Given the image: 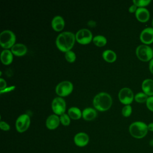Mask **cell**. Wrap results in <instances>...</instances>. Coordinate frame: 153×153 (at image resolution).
Masks as SVG:
<instances>
[{
  "label": "cell",
  "mask_w": 153,
  "mask_h": 153,
  "mask_svg": "<svg viewBox=\"0 0 153 153\" xmlns=\"http://www.w3.org/2000/svg\"><path fill=\"white\" fill-rule=\"evenodd\" d=\"M93 103L97 109L101 111H106L111 106L112 97L106 92H100L94 97Z\"/></svg>",
  "instance_id": "cell-2"
},
{
  "label": "cell",
  "mask_w": 153,
  "mask_h": 153,
  "mask_svg": "<svg viewBox=\"0 0 153 153\" xmlns=\"http://www.w3.org/2000/svg\"><path fill=\"white\" fill-rule=\"evenodd\" d=\"M137 7L136 5H134V4H133V5H131L129 7L128 11H129V12H130V13H134V12H136V11L137 10Z\"/></svg>",
  "instance_id": "cell-31"
},
{
  "label": "cell",
  "mask_w": 153,
  "mask_h": 153,
  "mask_svg": "<svg viewBox=\"0 0 153 153\" xmlns=\"http://www.w3.org/2000/svg\"><path fill=\"white\" fill-rule=\"evenodd\" d=\"M93 41L97 46H103L106 44V38L100 35H96L93 38Z\"/></svg>",
  "instance_id": "cell-22"
},
{
  "label": "cell",
  "mask_w": 153,
  "mask_h": 153,
  "mask_svg": "<svg viewBox=\"0 0 153 153\" xmlns=\"http://www.w3.org/2000/svg\"><path fill=\"white\" fill-rule=\"evenodd\" d=\"M151 25H152V27H153V19H152V22H151Z\"/></svg>",
  "instance_id": "cell-36"
},
{
  "label": "cell",
  "mask_w": 153,
  "mask_h": 153,
  "mask_svg": "<svg viewBox=\"0 0 153 153\" xmlns=\"http://www.w3.org/2000/svg\"><path fill=\"white\" fill-rule=\"evenodd\" d=\"M14 88H15V87L14 86H11L10 87H7V88H5V89L2 90H1V93H2L4 92H7V91H11L12 90H13Z\"/></svg>",
  "instance_id": "cell-33"
},
{
  "label": "cell",
  "mask_w": 153,
  "mask_h": 153,
  "mask_svg": "<svg viewBox=\"0 0 153 153\" xmlns=\"http://www.w3.org/2000/svg\"><path fill=\"white\" fill-rule=\"evenodd\" d=\"M134 96L132 90L128 87L122 88L118 93V98L121 102L125 105H130Z\"/></svg>",
  "instance_id": "cell-8"
},
{
  "label": "cell",
  "mask_w": 153,
  "mask_h": 153,
  "mask_svg": "<svg viewBox=\"0 0 153 153\" xmlns=\"http://www.w3.org/2000/svg\"><path fill=\"white\" fill-rule=\"evenodd\" d=\"M51 108L56 114L61 115L65 111L66 102L62 97H56L52 101Z\"/></svg>",
  "instance_id": "cell-10"
},
{
  "label": "cell",
  "mask_w": 153,
  "mask_h": 153,
  "mask_svg": "<svg viewBox=\"0 0 153 153\" xmlns=\"http://www.w3.org/2000/svg\"><path fill=\"white\" fill-rule=\"evenodd\" d=\"M140 40L143 44L149 45L153 42V27L143 29L140 34Z\"/></svg>",
  "instance_id": "cell-11"
},
{
  "label": "cell",
  "mask_w": 153,
  "mask_h": 153,
  "mask_svg": "<svg viewBox=\"0 0 153 153\" xmlns=\"http://www.w3.org/2000/svg\"><path fill=\"white\" fill-rule=\"evenodd\" d=\"M1 59L4 64H10L13 60V53L8 49L4 50L1 54Z\"/></svg>",
  "instance_id": "cell-19"
},
{
  "label": "cell",
  "mask_w": 153,
  "mask_h": 153,
  "mask_svg": "<svg viewBox=\"0 0 153 153\" xmlns=\"http://www.w3.org/2000/svg\"><path fill=\"white\" fill-rule=\"evenodd\" d=\"M148 131H153V122L150 123L148 124Z\"/></svg>",
  "instance_id": "cell-34"
},
{
  "label": "cell",
  "mask_w": 153,
  "mask_h": 153,
  "mask_svg": "<svg viewBox=\"0 0 153 153\" xmlns=\"http://www.w3.org/2000/svg\"><path fill=\"white\" fill-rule=\"evenodd\" d=\"M102 56L103 59L108 62H112L115 61L117 58L116 53L111 50H105L102 53Z\"/></svg>",
  "instance_id": "cell-20"
},
{
  "label": "cell",
  "mask_w": 153,
  "mask_h": 153,
  "mask_svg": "<svg viewBox=\"0 0 153 153\" xmlns=\"http://www.w3.org/2000/svg\"><path fill=\"white\" fill-rule=\"evenodd\" d=\"M137 58L143 62H149L153 59L152 48L145 44L139 45L136 49Z\"/></svg>",
  "instance_id": "cell-4"
},
{
  "label": "cell",
  "mask_w": 153,
  "mask_h": 153,
  "mask_svg": "<svg viewBox=\"0 0 153 153\" xmlns=\"http://www.w3.org/2000/svg\"><path fill=\"white\" fill-rule=\"evenodd\" d=\"M11 51L16 56H23L26 54L27 51V47L23 44L17 43L11 47Z\"/></svg>",
  "instance_id": "cell-17"
},
{
  "label": "cell",
  "mask_w": 153,
  "mask_h": 153,
  "mask_svg": "<svg viewBox=\"0 0 153 153\" xmlns=\"http://www.w3.org/2000/svg\"><path fill=\"white\" fill-rule=\"evenodd\" d=\"M7 86V83L6 81H5L4 79L1 78H0V89L1 90H2L6 88Z\"/></svg>",
  "instance_id": "cell-30"
},
{
  "label": "cell",
  "mask_w": 153,
  "mask_h": 153,
  "mask_svg": "<svg viewBox=\"0 0 153 153\" xmlns=\"http://www.w3.org/2000/svg\"><path fill=\"white\" fill-rule=\"evenodd\" d=\"M51 26L55 30H61L63 29L65 26V21L63 18L60 16H54L51 21Z\"/></svg>",
  "instance_id": "cell-16"
},
{
  "label": "cell",
  "mask_w": 153,
  "mask_h": 153,
  "mask_svg": "<svg viewBox=\"0 0 153 153\" xmlns=\"http://www.w3.org/2000/svg\"><path fill=\"white\" fill-rule=\"evenodd\" d=\"M132 112V108L130 105H126L122 109V114L124 117H128Z\"/></svg>",
  "instance_id": "cell-27"
},
{
  "label": "cell",
  "mask_w": 153,
  "mask_h": 153,
  "mask_svg": "<svg viewBox=\"0 0 153 153\" xmlns=\"http://www.w3.org/2000/svg\"><path fill=\"white\" fill-rule=\"evenodd\" d=\"M148 97L149 96L146 95L145 93L139 92L136 94H135L134 99L136 102L139 103H144L146 102Z\"/></svg>",
  "instance_id": "cell-23"
},
{
  "label": "cell",
  "mask_w": 153,
  "mask_h": 153,
  "mask_svg": "<svg viewBox=\"0 0 153 153\" xmlns=\"http://www.w3.org/2000/svg\"><path fill=\"white\" fill-rule=\"evenodd\" d=\"M68 115L71 118L74 120H77L81 117L82 114L81 110L78 108L73 106L71 107L68 109Z\"/></svg>",
  "instance_id": "cell-21"
},
{
  "label": "cell",
  "mask_w": 153,
  "mask_h": 153,
  "mask_svg": "<svg viewBox=\"0 0 153 153\" xmlns=\"http://www.w3.org/2000/svg\"><path fill=\"white\" fill-rule=\"evenodd\" d=\"M75 40V35L69 31L63 32L58 35L56 39V44L59 49L66 52L73 47Z\"/></svg>",
  "instance_id": "cell-1"
},
{
  "label": "cell",
  "mask_w": 153,
  "mask_h": 153,
  "mask_svg": "<svg viewBox=\"0 0 153 153\" xmlns=\"http://www.w3.org/2000/svg\"><path fill=\"white\" fill-rule=\"evenodd\" d=\"M30 117L26 114L20 115L16 120V127L19 132L25 131L30 125Z\"/></svg>",
  "instance_id": "cell-7"
},
{
  "label": "cell",
  "mask_w": 153,
  "mask_h": 153,
  "mask_svg": "<svg viewBox=\"0 0 153 153\" xmlns=\"http://www.w3.org/2000/svg\"><path fill=\"white\" fill-rule=\"evenodd\" d=\"M152 52H153V48H152Z\"/></svg>",
  "instance_id": "cell-37"
},
{
  "label": "cell",
  "mask_w": 153,
  "mask_h": 153,
  "mask_svg": "<svg viewBox=\"0 0 153 153\" xmlns=\"http://www.w3.org/2000/svg\"><path fill=\"white\" fill-rule=\"evenodd\" d=\"M146 105L149 111L153 112V96L148 97L146 102Z\"/></svg>",
  "instance_id": "cell-28"
},
{
  "label": "cell",
  "mask_w": 153,
  "mask_h": 153,
  "mask_svg": "<svg viewBox=\"0 0 153 153\" xmlns=\"http://www.w3.org/2000/svg\"><path fill=\"white\" fill-rule=\"evenodd\" d=\"M142 89L143 92L149 96H153V79L147 78L143 81L142 83Z\"/></svg>",
  "instance_id": "cell-15"
},
{
  "label": "cell",
  "mask_w": 153,
  "mask_h": 153,
  "mask_svg": "<svg viewBox=\"0 0 153 153\" xmlns=\"http://www.w3.org/2000/svg\"><path fill=\"white\" fill-rule=\"evenodd\" d=\"M92 38V33L91 31L85 28L79 29L75 35V39L76 41L82 44L89 43Z\"/></svg>",
  "instance_id": "cell-9"
},
{
  "label": "cell",
  "mask_w": 153,
  "mask_h": 153,
  "mask_svg": "<svg viewBox=\"0 0 153 153\" xmlns=\"http://www.w3.org/2000/svg\"><path fill=\"white\" fill-rule=\"evenodd\" d=\"M136 19L140 22H146L149 19V12L148 10L144 7L137 8L135 12Z\"/></svg>",
  "instance_id": "cell-13"
},
{
  "label": "cell",
  "mask_w": 153,
  "mask_h": 153,
  "mask_svg": "<svg viewBox=\"0 0 153 153\" xmlns=\"http://www.w3.org/2000/svg\"><path fill=\"white\" fill-rule=\"evenodd\" d=\"M65 56L66 59L69 62H74L76 59V55H75V53L71 50L65 52Z\"/></svg>",
  "instance_id": "cell-25"
},
{
  "label": "cell",
  "mask_w": 153,
  "mask_h": 153,
  "mask_svg": "<svg viewBox=\"0 0 153 153\" xmlns=\"http://www.w3.org/2000/svg\"><path fill=\"white\" fill-rule=\"evenodd\" d=\"M0 127L2 130H5V131H8L10 130V127L8 123H7L5 121H1L0 123Z\"/></svg>",
  "instance_id": "cell-29"
},
{
  "label": "cell",
  "mask_w": 153,
  "mask_h": 153,
  "mask_svg": "<svg viewBox=\"0 0 153 153\" xmlns=\"http://www.w3.org/2000/svg\"><path fill=\"white\" fill-rule=\"evenodd\" d=\"M133 2L134 5H136L138 8L139 7H144L148 5L151 2V0H133Z\"/></svg>",
  "instance_id": "cell-24"
},
{
  "label": "cell",
  "mask_w": 153,
  "mask_h": 153,
  "mask_svg": "<svg viewBox=\"0 0 153 153\" xmlns=\"http://www.w3.org/2000/svg\"><path fill=\"white\" fill-rule=\"evenodd\" d=\"M60 120V118L56 114H51L48 117L46 120V126L48 128L53 130L57 127Z\"/></svg>",
  "instance_id": "cell-14"
},
{
  "label": "cell",
  "mask_w": 153,
  "mask_h": 153,
  "mask_svg": "<svg viewBox=\"0 0 153 153\" xmlns=\"http://www.w3.org/2000/svg\"><path fill=\"white\" fill-rule=\"evenodd\" d=\"M74 142L75 145L79 147H83L87 145L89 141V137L87 134L84 132H79L74 136Z\"/></svg>",
  "instance_id": "cell-12"
},
{
  "label": "cell",
  "mask_w": 153,
  "mask_h": 153,
  "mask_svg": "<svg viewBox=\"0 0 153 153\" xmlns=\"http://www.w3.org/2000/svg\"><path fill=\"white\" fill-rule=\"evenodd\" d=\"M15 34L10 30H3L0 34V44L3 48H9L14 45Z\"/></svg>",
  "instance_id": "cell-5"
},
{
  "label": "cell",
  "mask_w": 153,
  "mask_h": 153,
  "mask_svg": "<svg viewBox=\"0 0 153 153\" xmlns=\"http://www.w3.org/2000/svg\"><path fill=\"white\" fill-rule=\"evenodd\" d=\"M60 120L62 124L64 126H68L70 123V118L68 115L65 113H63L60 115Z\"/></svg>",
  "instance_id": "cell-26"
},
{
  "label": "cell",
  "mask_w": 153,
  "mask_h": 153,
  "mask_svg": "<svg viewBox=\"0 0 153 153\" xmlns=\"http://www.w3.org/2000/svg\"><path fill=\"white\" fill-rule=\"evenodd\" d=\"M149 144H150L151 146H153V139H152L151 140H150Z\"/></svg>",
  "instance_id": "cell-35"
},
{
  "label": "cell",
  "mask_w": 153,
  "mask_h": 153,
  "mask_svg": "<svg viewBox=\"0 0 153 153\" xmlns=\"http://www.w3.org/2000/svg\"><path fill=\"white\" fill-rule=\"evenodd\" d=\"M149 70L150 72L153 74V59L149 62Z\"/></svg>",
  "instance_id": "cell-32"
},
{
  "label": "cell",
  "mask_w": 153,
  "mask_h": 153,
  "mask_svg": "<svg viewBox=\"0 0 153 153\" xmlns=\"http://www.w3.org/2000/svg\"><path fill=\"white\" fill-rule=\"evenodd\" d=\"M97 115L96 110L92 108H86L82 110V115L85 120H92Z\"/></svg>",
  "instance_id": "cell-18"
},
{
  "label": "cell",
  "mask_w": 153,
  "mask_h": 153,
  "mask_svg": "<svg viewBox=\"0 0 153 153\" xmlns=\"http://www.w3.org/2000/svg\"><path fill=\"white\" fill-rule=\"evenodd\" d=\"M148 131V125L142 121H134L129 126L130 134L136 139L143 138L147 134Z\"/></svg>",
  "instance_id": "cell-3"
},
{
  "label": "cell",
  "mask_w": 153,
  "mask_h": 153,
  "mask_svg": "<svg viewBox=\"0 0 153 153\" xmlns=\"http://www.w3.org/2000/svg\"><path fill=\"white\" fill-rule=\"evenodd\" d=\"M73 84L69 81H63L59 82L56 87V93L60 96H65L72 92Z\"/></svg>",
  "instance_id": "cell-6"
}]
</instances>
